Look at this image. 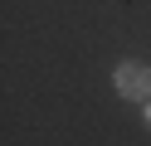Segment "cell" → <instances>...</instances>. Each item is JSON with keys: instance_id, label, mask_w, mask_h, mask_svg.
I'll return each mask as SVG.
<instances>
[{"instance_id": "6da1fadb", "label": "cell", "mask_w": 151, "mask_h": 146, "mask_svg": "<svg viewBox=\"0 0 151 146\" xmlns=\"http://www.w3.org/2000/svg\"><path fill=\"white\" fill-rule=\"evenodd\" d=\"M112 83H117V93L132 97V102H151V68L137 63V58H127V63L112 68Z\"/></svg>"}, {"instance_id": "7a4b0ae2", "label": "cell", "mask_w": 151, "mask_h": 146, "mask_svg": "<svg viewBox=\"0 0 151 146\" xmlns=\"http://www.w3.org/2000/svg\"><path fill=\"white\" fill-rule=\"evenodd\" d=\"M146 127H151V102H146Z\"/></svg>"}]
</instances>
